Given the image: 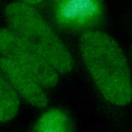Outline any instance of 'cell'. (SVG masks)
I'll return each instance as SVG.
<instances>
[{"label":"cell","mask_w":132,"mask_h":132,"mask_svg":"<svg viewBox=\"0 0 132 132\" xmlns=\"http://www.w3.org/2000/svg\"><path fill=\"white\" fill-rule=\"evenodd\" d=\"M79 47L84 63L104 97L116 105L128 104L130 73L119 44L108 34L93 29L83 34Z\"/></svg>","instance_id":"cell-1"},{"label":"cell","mask_w":132,"mask_h":132,"mask_svg":"<svg viewBox=\"0 0 132 132\" xmlns=\"http://www.w3.org/2000/svg\"><path fill=\"white\" fill-rule=\"evenodd\" d=\"M9 29L36 51L57 72L66 73L73 67L72 57L61 39L32 6L13 2L5 8Z\"/></svg>","instance_id":"cell-2"},{"label":"cell","mask_w":132,"mask_h":132,"mask_svg":"<svg viewBox=\"0 0 132 132\" xmlns=\"http://www.w3.org/2000/svg\"><path fill=\"white\" fill-rule=\"evenodd\" d=\"M0 54L24 66L42 87H54L57 72L30 45L9 29L0 28Z\"/></svg>","instance_id":"cell-3"},{"label":"cell","mask_w":132,"mask_h":132,"mask_svg":"<svg viewBox=\"0 0 132 132\" xmlns=\"http://www.w3.org/2000/svg\"><path fill=\"white\" fill-rule=\"evenodd\" d=\"M52 8L57 24L69 31L93 30L104 17L102 0H52Z\"/></svg>","instance_id":"cell-4"},{"label":"cell","mask_w":132,"mask_h":132,"mask_svg":"<svg viewBox=\"0 0 132 132\" xmlns=\"http://www.w3.org/2000/svg\"><path fill=\"white\" fill-rule=\"evenodd\" d=\"M0 69L16 92L26 102L38 108L47 106L48 100L43 88L24 66L14 60L2 57Z\"/></svg>","instance_id":"cell-5"},{"label":"cell","mask_w":132,"mask_h":132,"mask_svg":"<svg viewBox=\"0 0 132 132\" xmlns=\"http://www.w3.org/2000/svg\"><path fill=\"white\" fill-rule=\"evenodd\" d=\"M73 125L67 113L59 109H52L38 120L35 132H73Z\"/></svg>","instance_id":"cell-6"},{"label":"cell","mask_w":132,"mask_h":132,"mask_svg":"<svg viewBox=\"0 0 132 132\" xmlns=\"http://www.w3.org/2000/svg\"><path fill=\"white\" fill-rule=\"evenodd\" d=\"M19 105L18 93L0 73V122L12 119L18 112Z\"/></svg>","instance_id":"cell-7"},{"label":"cell","mask_w":132,"mask_h":132,"mask_svg":"<svg viewBox=\"0 0 132 132\" xmlns=\"http://www.w3.org/2000/svg\"><path fill=\"white\" fill-rule=\"evenodd\" d=\"M20 2L33 6L40 4L43 0H20Z\"/></svg>","instance_id":"cell-8"}]
</instances>
